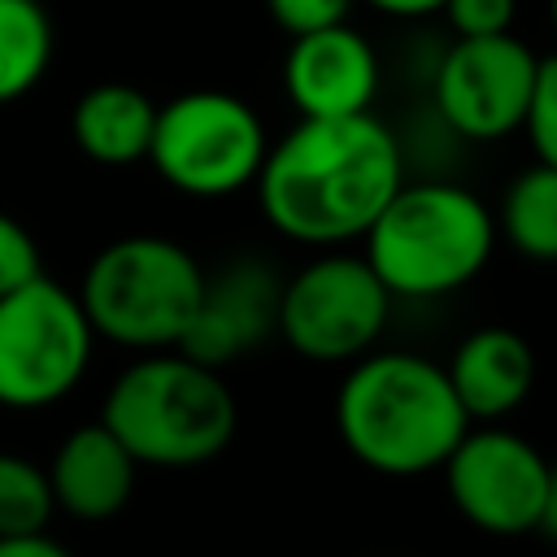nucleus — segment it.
Masks as SVG:
<instances>
[{
  "mask_svg": "<svg viewBox=\"0 0 557 557\" xmlns=\"http://www.w3.org/2000/svg\"><path fill=\"white\" fill-rule=\"evenodd\" d=\"M400 183V144L374 113L300 117L265 148L257 200L278 235L313 248H339L370 231Z\"/></svg>",
  "mask_w": 557,
  "mask_h": 557,
  "instance_id": "f257e3e1",
  "label": "nucleus"
},
{
  "mask_svg": "<svg viewBox=\"0 0 557 557\" xmlns=\"http://www.w3.org/2000/svg\"><path fill=\"white\" fill-rule=\"evenodd\" d=\"M335 431L374 474L413 479L440 470L470 418L440 361L418 352H366L335 392Z\"/></svg>",
  "mask_w": 557,
  "mask_h": 557,
  "instance_id": "f03ea898",
  "label": "nucleus"
},
{
  "mask_svg": "<svg viewBox=\"0 0 557 557\" xmlns=\"http://www.w3.org/2000/svg\"><path fill=\"white\" fill-rule=\"evenodd\" d=\"M100 422L139 466L183 470L213 461L231 444L239 409L213 366L161 348L113 379Z\"/></svg>",
  "mask_w": 557,
  "mask_h": 557,
  "instance_id": "7ed1b4c3",
  "label": "nucleus"
},
{
  "mask_svg": "<svg viewBox=\"0 0 557 557\" xmlns=\"http://www.w3.org/2000/svg\"><path fill=\"white\" fill-rule=\"evenodd\" d=\"M361 244L392 296L431 300L466 287L487 265L496 218L457 183H400Z\"/></svg>",
  "mask_w": 557,
  "mask_h": 557,
  "instance_id": "20e7f679",
  "label": "nucleus"
},
{
  "mask_svg": "<svg viewBox=\"0 0 557 557\" xmlns=\"http://www.w3.org/2000/svg\"><path fill=\"white\" fill-rule=\"evenodd\" d=\"M200 287L205 270L183 244L161 235H126L91 257L78 305L96 335L122 348L161 352L183 339Z\"/></svg>",
  "mask_w": 557,
  "mask_h": 557,
  "instance_id": "39448f33",
  "label": "nucleus"
},
{
  "mask_svg": "<svg viewBox=\"0 0 557 557\" xmlns=\"http://www.w3.org/2000/svg\"><path fill=\"white\" fill-rule=\"evenodd\" d=\"M265 148V126L248 100L218 87H196L170 104H157L148 161L174 191L222 200L257 183Z\"/></svg>",
  "mask_w": 557,
  "mask_h": 557,
  "instance_id": "423d86ee",
  "label": "nucleus"
},
{
  "mask_svg": "<svg viewBox=\"0 0 557 557\" xmlns=\"http://www.w3.org/2000/svg\"><path fill=\"white\" fill-rule=\"evenodd\" d=\"M91 344L78 292L39 274L0 296V405L48 409L65 400L87 374Z\"/></svg>",
  "mask_w": 557,
  "mask_h": 557,
  "instance_id": "0eeeda50",
  "label": "nucleus"
},
{
  "mask_svg": "<svg viewBox=\"0 0 557 557\" xmlns=\"http://www.w3.org/2000/svg\"><path fill=\"white\" fill-rule=\"evenodd\" d=\"M392 292L366 257L326 252L278 292V335L309 361H357L392 318Z\"/></svg>",
  "mask_w": 557,
  "mask_h": 557,
  "instance_id": "6e6552de",
  "label": "nucleus"
},
{
  "mask_svg": "<svg viewBox=\"0 0 557 557\" xmlns=\"http://www.w3.org/2000/svg\"><path fill=\"white\" fill-rule=\"evenodd\" d=\"M548 466L553 461H544L531 440L509 426L483 422L457 440L440 470L448 483V500L470 527L487 535H522L535 531Z\"/></svg>",
  "mask_w": 557,
  "mask_h": 557,
  "instance_id": "1a4fd4ad",
  "label": "nucleus"
},
{
  "mask_svg": "<svg viewBox=\"0 0 557 557\" xmlns=\"http://www.w3.org/2000/svg\"><path fill=\"white\" fill-rule=\"evenodd\" d=\"M540 57L518 35H474L457 39L435 65V109L440 117L479 144L522 131Z\"/></svg>",
  "mask_w": 557,
  "mask_h": 557,
  "instance_id": "9d476101",
  "label": "nucleus"
},
{
  "mask_svg": "<svg viewBox=\"0 0 557 557\" xmlns=\"http://www.w3.org/2000/svg\"><path fill=\"white\" fill-rule=\"evenodd\" d=\"M278 274L257 257H239L226 270L205 274L196 313L174 348L200 366L222 370L278 331Z\"/></svg>",
  "mask_w": 557,
  "mask_h": 557,
  "instance_id": "9b49d317",
  "label": "nucleus"
},
{
  "mask_svg": "<svg viewBox=\"0 0 557 557\" xmlns=\"http://www.w3.org/2000/svg\"><path fill=\"white\" fill-rule=\"evenodd\" d=\"M283 87L300 117L370 113L379 91L374 44L348 22L292 35V48L283 57Z\"/></svg>",
  "mask_w": 557,
  "mask_h": 557,
  "instance_id": "f8f14e48",
  "label": "nucleus"
},
{
  "mask_svg": "<svg viewBox=\"0 0 557 557\" xmlns=\"http://www.w3.org/2000/svg\"><path fill=\"white\" fill-rule=\"evenodd\" d=\"M135 474H139V461L104 422L74 426L48 466L57 509H65L78 522H104L122 513L135 492Z\"/></svg>",
  "mask_w": 557,
  "mask_h": 557,
  "instance_id": "ddd939ff",
  "label": "nucleus"
},
{
  "mask_svg": "<svg viewBox=\"0 0 557 557\" xmlns=\"http://www.w3.org/2000/svg\"><path fill=\"white\" fill-rule=\"evenodd\" d=\"M444 374L470 422H500L531 396L535 352L509 326H479L453 348Z\"/></svg>",
  "mask_w": 557,
  "mask_h": 557,
  "instance_id": "4468645a",
  "label": "nucleus"
},
{
  "mask_svg": "<svg viewBox=\"0 0 557 557\" xmlns=\"http://www.w3.org/2000/svg\"><path fill=\"white\" fill-rule=\"evenodd\" d=\"M157 104L131 83H96L78 96L70 113V135L78 152L96 165H135L148 161Z\"/></svg>",
  "mask_w": 557,
  "mask_h": 557,
  "instance_id": "2eb2a0df",
  "label": "nucleus"
},
{
  "mask_svg": "<svg viewBox=\"0 0 557 557\" xmlns=\"http://www.w3.org/2000/svg\"><path fill=\"white\" fill-rule=\"evenodd\" d=\"M496 235H505L527 261H540V265L557 261V170L553 165L535 161L505 187Z\"/></svg>",
  "mask_w": 557,
  "mask_h": 557,
  "instance_id": "dca6fc26",
  "label": "nucleus"
},
{
  "mask_svg": "<svg viewBox=\"0 0 557 557\" xmlns=\"http://www.w3.org/2000/svg\"><path fill=\"white\" fill-rule=\"evenodd\" d=\"M52 17L39 0H0V104L22 100L52 65Z\"/></svg>",
  "mask_w": 557,
  "mask_h": 557,
  "instance_id": "f3484780",
  "label": "nucleus"
},
{
  "mask_svg": "<svg viewBox=\"0 0 557 557\" xmlns=\"http://www.w3.org/2000/svg\"><path fill=\"white\" fill-rule=\"evenodd\" d=\"M57 513L48 470L17 457L0 453V535H39Z\"/></svg>",
  "mask_w": 557,
  "mask_h": 557,
  "instance_id": "a211bd4d",
  "label": "nucleus"
},
{
  "mask_svg": "<svg viewBox=\"0 0 557 557\" xmlns=\"http://www.w3.org/2000/svg\"><path fill=\"white\" fill-rule=\"evenodd\" d=\"M522 131H527L535 157H540L544 165L557 170V52H553V57H540V70H535V87H531V104H527Z\"/></svg>",
  "mask_w": 557,
  "mask_h": 557,
  "instance_id": "6ab92c4d",
  "label": "nucleus"
},
{
  "mask_svg": "<svg viewBox=\"0 0 557 557\" xmlns=\"http://www.w3.org/2000/svg\"><path fill=\"white\" fill-rule=\"evenodd\" d=\"M30 278H39V244L17 218L0 213V296L17 292Z\"/></svg>",
  "mask_w": 557,
  "mask_h": 557,
  "instance_id": "aec40b11",
  "label": "nucleus"
},
{
  "mask_svg": "<svg viewBox=\"0 0 557 557\" xmlns=\"http://www.w3.org/2000/svg\"><path fill=\"white\" fill-rule=\"evenodd\" d=\"M448 17V26L457 30V39H474V35H505L513 26L518 0H444L440 9Z\"/></svg>",
  "mask_w": 557,
  "mask_h": 557,
  "instance_id": "412c9836",
  "label": "nucleus"
},
{
  "mask_svg": "<svg viewBox=\"0 0 557 557\" xmlns=\"http://www.w3.org/2000/svg\"><path fill=\"white\" fill-rule=\"evenodd\" d=\"M357 0H265L274 26H283L287 35H309L322 26H339L348 22Z\"/></svg>",
  "mask_w": 557,
  "mask_h": 557,
  "instance_id": "4be33fe9",
  "label": "nucleus"
},
{
  "mask_svg": "<svg viewBox=\"0 0 557 557\" xmlns=\"http://www.w3.org/2000/svg\"><path fill=\"white\" fill-rule=\"evenodd\" d=\"M0 557H70V553L39 531V535H0Z\"/></svg>",
  "mask_w": 557,
  "mask_h": 557,
  "instance_id": "5701e85b",
  "label": "nucleus"
},
{
  "mask_svg": "<svg viewBox=\"0 0 557 557\" xmlns=\"http://www.w3.org/2000/svg\"><path fill=\"white\" fill-rule=\"evenodd\" d=\"M535 531H540L544 540H553V544H557V466H548V483H544V500H540Z\"/></svg>",
  "mask_w": 557,
  "mask_h": 557,
  "instance_id": "b1692460",
  "label": "nucleus"
},
{
  "mask_svg": "<svg viewBox=\"0 0 557 557\" xmlns=\"http://www.w3.org/2000/svg\"><path fill=\"white\" fill-rule=\"evenodd\" d=\"M366 4L387 13V17H426V13L444 9V0H366Z\"/></svg>",
  "mask_w": 557,
  "mask_h": 557,
  "instance_id": "393cba45",
  "label": "nucleus"
},
{
  "mask_svg": "<svg viewBox=\"0 0 557 557\" xmlns=\"http://www.w3.org/2000/svg\"><path fill=\"white\" fill-rule=\"evenodd\" d=\"M548 17H553V30H557V0H548Z\"/></svg>",
  "mask_w": 557,
  "mask_h": 557,
  "instance_id": "a878e982",
  "label": "nucleus"
}]
</instances>
